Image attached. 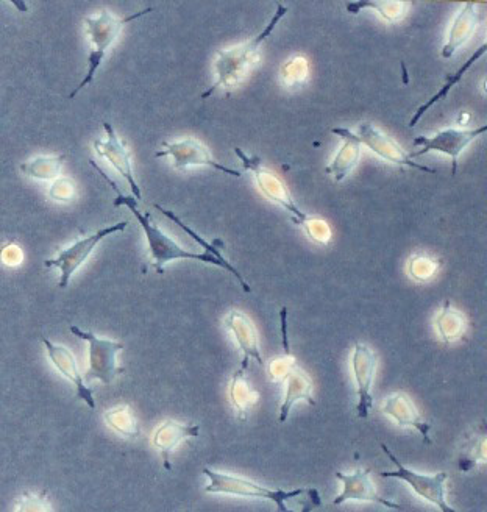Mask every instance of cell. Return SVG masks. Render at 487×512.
<instances>
[{"mask_svg": "<svg viewBox=\"0 0 487 512\" xmlns=\"http://www.w3.org/2000/svg\"><path fill=\"white\" fill-rule=\"evenodd\" d=\"M89 164L104 177V180L110 183L111 188L116 192L114 207H122V205H125V207L130 208L133 216L136 217V221H138L141 228H143L144 235H146L147 238V246H149L150 260H152L153 267L157 269L158 274H164V266L168 263H172V261L196 260L200 261V263L211 264V266L222 267L225 271L235 275L236 280L239 281V285L242 286L244 291L252 292L249 283L239 274L238 269L232 266V263H228L227 260H217V258H214L213 255L207 252H189V250L183 249L182 246H178L177 242H175L171 236L166 235L158 225L153 224L152 216H150L149 213H143V211L139 210L138 200H136L135 197L121 194V192L118 191L116 183L110 180L107 174H105L93 160L89 161Z\"/></svg>", "mask_w": 487, "mask_h": 512, "instance_id": "cell-1", "label": "cell"}, {"mask_svg": "<svg viewBox=\"0 0 487 512\" xmlns=\"http://www.w3.org/2000/svg\"><path fill=\"white\" fill-rule=\"evenodd\" d=\"M286 13H288V7L277 4V11H275L271 21L264 27L260 35L247 41L246 44H239V46L221 50L217 54L216 63H214L216 82L211 85L208 91L202 94L203 100L213 96L219 88H236L242 80L246 79V75L252 71L256 60H258V55H260L261 46H263L264 41L272 35L278 22H280V19L285 18Z\"/></svg>", "mask_w": 487, "mask_h": 512, "instance_id": "cell-2", "label": "cell"}, {"mask_svg": "<svg viewBox=\"0 0 487 512\" xmlns=\"http://www.w3.org/2000/svg\"><path fill=\"white\" fill-rule=\"evenodd\" d=\"M150 11H153V8L138 11L135 15L127 16V18H116L111 11L102 10L97 16H88V18H85L86 35H88L89 43H91V52H89L88 57V71H86L85 79L69 94V99H74L82 89H85L86 86L94 82L97 71H99L100 66L104 63L108 49L116 43L125 25L136 21V19L141 18V16L147 15Z\"/></svg>", "mask_w": 487, "mask_h": 512, "instance_id": "cell-3", "label": "cell"}, {"mask_svg": "<svg viewBox=\"0 0 487 512\" xmlns=\"http://www.w3.org/2000/svg\"><path fill=\"white\" fill-rule=\"evenodd\" d=\"M71 333L82 341L88 342V370L83 380L100 381L102 384H111L116 377L124 372L118 364V355L124 344L118 341H111L107 338H99L91 331L72 325Z\"/></svg>", "mask_w": 487, "mask_h": 512, "instance_id": "cell-4", "label": "cell"}, {"mask_svg": "<svg viewBox=\"0 0 487 512\" xmlns=\"http://www.w3.org/2000/svg\"><path fill=\"white\" fill-rule=\"evenodd\" d=\"M203 475L210 478V484L205 488L208 494H227L238 495V497L264 498L271 500L277 505L278 512H292L286 506V500L289 498L299 497L306 494V489H296V491H281V489L263 488L260 484L253 483L247 478L235 477V475H227V473L214 472V470H202Z\"/></svg>", "mask_w": 487, "mask_h": 512, "instance_id": "cell-5", "label": "cell"}, {"mask_svg": "<svg viewBox=\"0 0 487 512\" xmlns=\"http://www.w3.org/2000/svg\"><path fill=\"white\" fill-rule=\"evenodd\" d=\"M127 225V221H122L119 222V224L110 225V227L100 228V230H97L93 235L79 239V241H75L72 246L61 250L52 260L44 261V266H46L47 269H50V267L60 269L61 277L60 281H58V286H60L61 289H66L69 286L72 275L79 271L80 267L86 263V260H88L91 253L96 250L100 242L104 241L108 236L114 235V233L124 232Z\"/></svg>", "mask_w": 487, "mask_h": 512, "instance_id": "cell-6", "label": "cell"}, {"mask_svg": "<svg viewBox=\"0 0 487 512\" xmlns=\"http://www.w3.org/2000/svg\"><path fill=\"white\" fill-rule=\"evenodd\" d=\"M381 450H383L388 458L391 459L397 470L394 472H381L380 477L383 478H395V480H402L408 483L413 491L416 492L419 497L424 498L427 502L433 503L438 506L441 512H456L455 508L448 505L445 500V481H447V473L439 472L436 475H420V473L413 472V470L406 469L399 458L389 450L388 445L381 444Z\"/></svg>", "mask_w": 487, "mask_h": 512, "instance_id": "cell-7", "label": "cell"}, {"mask_svg": "<svg viewBox=\"0 0 487 512\" xmlns=\"http://www.w3.org/2000/svg\"><path fill=\"white\" fill-rule=\"evenodd\" d=\"M486 132L487 125H483V127L467 128V130L450 127L444 128L433 136H417L414 139V146H422V149L408 153V157H422V155H427L430 152L444 153V155L452 158V175H456L461 153L470 143H473L475 139L480 138Z\"/></svg>", "mask_w": 487, "mask_h": 512, "instance_id": "cell-8", "label": "cell"}, {"mask_svg": "<svg viewBox=\"0 0 487 512\" xmlns=\"http://www.w3.org/2000/svg\"><path fill=\"white\" fill-rule=\"evenodd\" d=\"M235 152L239 160L244 164V168L252 172L256 185H258L260 191L263 192V196L277 203L280 207L285 208V210L291 214V219L294 224L302 225L308 216L297 207V203L292 199L291 192L286 188L285 183L281 182L278 175L269 171V169L263 168L260 158L249 157V155L244 153V150L239 149V147H236Z\"/></svg>", "mask_w": 487, "mask_h": 512, "instance_id": "cell-9", "label": "cell"}, {"mask_svg": "<svg viewBox=\"0 0 487 512\" xmlns=\"http://www.w3.org/2000/svg\"><path fill=\"white\" fill-rule=\"evenodd\" d=\"M163 150L157 153V158L171 157L174 161L175 169H188L192 166H208L216 169L222 174L232 175V177L241 178L242 174L236 169L227 168L224 164L214 160L210 149L197 139L185 138L180 141H166L161 144Z\"/></svg>", "mask_w": 487, "mask_h": 512, "instance_id": "cell-10", "label": "cell"}, {"mask_svg": "<svg viewBox=\"0 0 487 512\" xmlns=\"http://www.w3.org/2000/svg\"><path fill=\"white\" fill-rule=\"evenodd\" d=\"M102 125H104L105 138H99L94 141V150H96L100 158H104L105 161H108L113 166L114 171L122 175V178L132 189L135 199L138 202L143 200V192H141V188L136 183L135 175H133L132 152L127 149L121 136L116 133L110 122H104Z\"/></svg>", "mask_w": 487, "mask_h": 512, "instance_id": "cell-11", "label": "cell"}, {"mask_svg": "<svg viewBox=\"0 0 487 512\" xmlns=\"http://www.w3.org/2000/svg\"><path fill=\"white\" fill-rule=\"evenodd\" d=\"M356 136L360 139L361 146L364 144V146L369 147L375 155L388 161V163L419 169V171L428 172V174H438V171H434V169L414 163L408 157V153L402 149V146L392 136L381 132L380 128L375 127L372 122H363L358 128V135Z\"/></svg>", "mask_w": 487, "mask_h": 512, "instance_id": "cell-12", "label": "cell"}, {"mask_svg": "<svg viewBox=\"0 0 487 512\" xmlns=\"http://www.w3.org/2000/svg\"><path fill=\"white\" fill-rule=\"evenodd\" d=\"M353 377L358 386V405L356 414L360 419L369 417L370 409L374 406L372 397V384L377 372V355L374 350L364 344H356L352 355Z\"/></svg>", "mask_w": 487, "mask_h": 512, "instance_id": "cell-13", "label": "cell"}, {"mask_svg": "<svg viewBox=\"0 0 487 512\" xmlns=\"http://www.w3.org/2000/svg\"><path fill=\"white\" fill-rule=\"evenodd\" d=\"M44 347H46L47 356L50 363L54 364L55 369L63 375L66 380L71 381L77 391V397L88 405V408L96 409V400H94L93 391L86 386L82 374H80L79 364L75 360L74 353L64 347V345L54 344L47 338H41Z\"/></svg>", "mask_w": 487, "mask_h": 512, "instance_id": "cell-14", "label": "cell"}, {"mask_svg": "<svg viewBox=\"0 0 487 512\" xmlns=\"http://www.w3.org/2000/svg\"><path fill=\"white\" fill-rule=\"evenodd\" d=\"M370 470L358 469L353 475H345V473H336V478L342 481L344 489L342 494L335 498L333 505L339 506L342 503L349 502V500H358V502H374L378 505L386 506L391 509H402V506L397 503L389 502L386 498L378 495L374 483L369 478Z\"/></svg>", "mask_w": 487, "mask_h": 512, "instance_id": "cell-15", "label": "cell"}, {"mask_svg": "<svg viewBox=\"0 0 487 512\" xmlns=\"http://www.w3.org/2000/svg\"><path fill=\"white\" fill-rule=\"evenodd\" d=\"M225 327L232 333L235 338L236 344L239 349L244 353V360H242L241 369L247 370L250 358L256 360V363L263 366V356H261L260 339H258V331H256L255 324L247 314L241 311H232L225 317Z\"/></svg>", "mask_w": 487, "mask_h": 512, "instance_id": "cell-16", "label": "cell"}, {"mask_svg": "<svg viewBox=\"0 0 487 512\" xmlns=\"http://www.w3.org/2000/svg\"><path fill=\"white\" fill-rule=\"evenodd\" d=\"M381 413L392 417L399 427H411L419 431L422 434V438H424L425 444H431L430 436H428L431 431V424L420 417L413 400L409 399L405 392H395L391 397L384 400V405L381 406Z\"/></svg>", "mask_w": 487, "mask_h": 512, "instance_id": "cell-17", "label": "cell"}, {"mask_svg": "<svg viewBox=\"0 0 487 512\" xmlns=\"http://www.w3.org/2000/svg\"><path fill=\"white\" fill-rule=\"evenodd\" d=\"M333 135H338L344 141L339 152L336 153L335 160L328 164L325 169L330 177L335 178V182H344L349 177L350 172L356 168V164L361 157V143L358 136L350 128L336 127L331 128Z\"/></svg>", "mask_w": 487, "mask_h": 512, "instance_id": "cell-18", "label": "cell"}, {"mask_svg": "<svg viewBox=\"0 0 487 512\" xmlns=\"http://www.w3.org/2000/svg\"><path fill=\"white\" fill-rule=\"evenodd\" d=\"M480 8V4H473V2L463 5L461 11L456 15L455 21H453L452 29L448 33L447 43L442 47V58H445V60L452 58L472 38L478 24L481 22L480 11H478Z\"/></svg>", "mask_w": 487, "mask_h": 512, "instance_id": "cell-19", "label": "cell"}, {"mask_svg": "<svg viewBox=\"0 0 487 512\" xmlns=\"http://www.w3.org/2000/svg\"><path fill=\"white\" fill-rule=\"evenodd\" d=\"M199 433V425L180 424V422H175V420H166L164 424H161L155 430L152 444L163 455L164 469H172L171 463H169V455L174 452L175 448L182 444L185 439L197 438Z\"/></svg>", "mask_w": 487, "mask_h": 512, "instance_id": "cell-20", "label": "cell"}, {"mask_svg": "<svg viewBox=\"0 0 487 512\" xmlns=\"http://www.w3.org/2000/svg\"><path fill=\"white\" fill-rule=\"evenodd\" d=\"M286 381H288V386H286L285 402L280 409V419H278L280 422H286L292 406L296 405L299 400H305L311 406L316 405V400L313 397V380L302 367H294Z\"/></svg>", "mask_w": 487, "mask_h": 512, "instance_id": "cell-21", "label": "cell"}, {"mask_svg": "<svg viewBox=\"0 0 487 512\" xmlns=\"http://www.w3.org/2000/svg\"><path fill=\"white\" fill-rule=\"evenodd\" d=\"M486 52L487 44L484 43L483 46L478 47V49L475 50V54H473L472 57H470L469 60H467L466 63H464L463 66L458 69L456 74L445 75V85L439 89L438 93L434 94V96L428 100L427 104L422 105V107H420L419 110L414 113L413 119L409 121V127H416V125L419 124L420 119L424 118V114L427 113V111L430 110L433 105H436L438 102H441V100H444L445 97L448 96V93L452 91L453 86L458 85V83L463 80L466 72L469 71L473 64L477 63V61L480 60L483 55H486Z\"/></svg>", "mask_w": 487, "mask_h": 512, "instance_id": "cell-22", "label": "cell"}, {"mask_svg": "<svg viewBox=\"0 0 487 512\" xmlns=\"http://www.w3.org/2000/svg\"><path fill=\"white\" fill-rule=\"evenodd\" d=\"M260 394L252 388L247 380L246 370L239 369L230 381V402L238 411L239 419L246 420L250 409L258 403Z\"/></svg>", "mask_w": 487, "mask_h": 512, "instance_id": "cell-23", "label": "cell"}, {"mask_svg": "<svg viewBox=\"0 0 487 512\" xmlns=\"http://www.w3.org/2000/svg\"><path fill=\"white\" fill-rule=\"evenodd\" d=\"M434 325H436V330H438L442 341L452 344V342L464 338L469 322L461 311L455 310L450 302H447L434 320Z\"/></svg>", "mask_w": 487, "mask_h": 512, "instance_id": "cell-24", "label": "cell"}, {"mask_svg": "<svg viewBox=\"0 0 487 512\" xmlns=\"http://www.w3.org/2000/svg\"><path fill=\"white\" fill-rule=\"evenodd\" d=\"M68 155H54V157H36L32 160L24 161L19 166L22 174L33 180H40V182H50V180H57L60 178L61 169H63L64 161Z\"/></svg>", "mask_w": 487, "mask_h": 512, "instance_id": "cell-25", "label": "cell"}, {"mask_svg": "<svg viewBox=\"0 0 487 512\" xmlns=\"http://www.w3.org/2000/svg\"><path fill=\"white\" fill-rule=\"evenodd\" d=\"M105 424L125 439H135L139 436L138 419L128 405L116 406L104 414Z\"/></svg>", "mask_w": 487, "mask_h": 512, "instance_id": "cell-26", "label": "cell"}, {"mask_svg": "<svg viewBox=\"0 0 487 512\" xmlns=\"http://www.w3.org/2000/svg\"><path fill=\"white\" fill-rule=\"evenodd\" d=\"M408 8L409 4L406 2H349V4H345V10L349 11L350 15H360L363 10H375L389 24L405 18Z\"/></svg>", "mask_w": 487, "mask_h": 512, "instance_id": "cell-27", "label": "cell"}, {"mask_svg": "<svg viewBox=\"0 0 487 512\" xmlns=\"http://www.w3.org/2000/svg\"><path fill=\"white\" fill-rule=\"evenodd\" d=\"M308 72H310V69H308V61L305 58L292 57L281 68V82L288 88H297V86L306 82Z\"/></svg>", "mask_w": 487, "mask_h": 512, "instance_id": "cell-28", "label": "cell"}, {"mask_svg": "<svg viewBox=\"0 0 487 512\" xmlns=\"http://www.w3.org/2000/svg\"><path fill=\"white\" fill-rule=\"evenodd\" d=\"M155 207V210L160 211V213H163L164 216L168 217V219H171V221H174L175 224L178 225V227L182 228V230H185L186 233H188L191 238H194V241L199 242L200 246L203 247V250L205 252L210 253V255H213L214 258H217V260H225L224 255H222L221 247L222 242L219 241V239H214L213 242H208L207 239H203L202 236L197 235L192 228H189L188 225L183 224L182 219L180 217L175 216L174 211L166 210V208L161 207V205H153Z\"/></svg>", "mask_w": 487, "mask_h": 512, "instance_id": "cell-29", "label": "cell"}, {"mask_svg": "<svg viewBox=\"0 0 487 512\" xmlns=\"http://www.w3.org/2000/svg\"><path fill=\"white\" fill-rule=\"evenodd\" d=\"M439 261L427 255H413L409 258L408 274L416 281H428L436 275Z\"/></svg>", "mask_w": 487, "mask_h": 512, "instance_id": "cell-30", "label": "cell"}, {"mask_svg": "<svg viewBox=\"0 0 487 512\" xmlns=\"http://www.w3.org/2000/svg\"><path fill=\"white\" fill-rule=\"evenodd\" d=\"M306 235L311 241L320 244V246H328L331 241V228L324 219H317V217H306L303 222Z\"/></svg>", "mask_w": 487, "mask_h": 512, "instance_id": "cell-31", "label": "cell"}, {"mask_svg": "<svg viewBox=\"0 0 487 512\" xmlns=\"http://www.w3.org/2000/svg\"><path fill=\"white\" fill-rule=\"evenodd\" d=\"M16 512H55L50 505L49 498L44 494H33V492H25L19 498L16 505Z\"/></svg>", "mask_w": 487, "mask_h": 512, "instance_id": "cell-32", "label": "cell"}, {"mask_svg": "<svg viewBox=\"0 0 487 512\" xmlns=\"http://www.w3.org/2000/svg\"><path fill=\"white\" fill-rule=\"evenodd\" d=\"M49 197L55 202L68 203L75 197V186L69 178H57L50 186Z\"/></svg>", "mask_w": 487, "mask_h": 512, "instance_id": "cell-33", "label": "cell"}, {"mask_svg": "<svg viewBox=\"0 0 487 512\" xmlns=\"http://www.w3.org/2000/svg\"><path fill=\"white\" fill-rule=\"evenodd\" d=\"M22 260H24V253H22L21 247L16 246L13 242L5 244V246L0 249V261H2V264H5V266H19Z\"/></svg>", "mask_w": 487, "mask_h": 512, "instance_id": "cell-34", "label": "cell"}, {"mask_svg": "<svg viewBox=\"0 0 487 512\" xmlns=\"http://www.w3.org/2000/svg\"><path fill=\"white\" fill-rule=\"evenodd\" d=\"M306 495H308V500L303 502V508L300 512H311L313 509L319 508V506L322 505V500H320L319 491H317V489H308Z\"/></svg>", "mask_w": 487, "mask_h": 512, "instance_id": "cell-35", "label": "cell"}, {"mask_svg": "<svg viewBox=\"0 0 487 512\" xmlns=\"http://www.w3.org/2000/svg\"><path fill=\"white\" fill-rule=\"evenodd\" d=\"M186 512H189V511H186Z\"/></svg>", "mask_w": 487, "mask_h": 512, "instance_id": "cell-36", "label": "cell"}]
</instances>
